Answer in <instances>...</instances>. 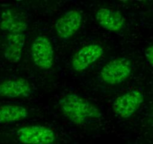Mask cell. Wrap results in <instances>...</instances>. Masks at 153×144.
Returning <instances> with one entry per match:
<instances>
[{"mask_svg":"<svg viewBox=\"0 0 153 144\" xmlns=\"http://www.w3.org/2000/svg\"><path fill=\"white\" fill-rule=\"evenodd\" d=\"M62 113L75 125H84L101 118V111L87 99L76 94H66L59 101Z\"/></svg>","mask_w":153,"mask_h":144,"instance_id":"obj_1","label":"cell"},{"mask_svg":"<svg viewBox=\"0 0 153 144\" xmlns=\"http://www.w3.org/2000/svg\"><path fill=\"white\" fill-rule=\"evenodd\" d=\"M132 71V65L129 59L118 57L104 65L100 72L103 81L108 85L115 86L126 81Z\"/></svg>","mask_w":153,"mask_h":144,"instance_id":"obj_2","label":"cell"},{"mask_svg":"<svg viewBox=\"0 0 153 144\" xmlns=\"http://www.w3.org/2000/svg\"><path fill=\"white\" fill-rule=\"evenodd\" d=\"M31 56L35 65L41 70L52 68L55 62V54L52 43L45 35H38L31 46Z\"/></svg>","mask_w":153,"mask_h":144,"instance_id":"obj_3","label":"cell"},{"mask_svg":"<svg viewBox=\"0 0 153 144\" xmlns=\"http://www.w3.org/2000/svg\"><path fill=\"white\" fill-rule=\"evenodd\" d=\"M17 139L22 144H54L56 136L49 127L30 125L20 128L16 132Z\"/></svg>","mask_w":153,"mask_h":144,"instance_id":"obj_4","label":"cell"},{"mask_svg":"<svg viewBox=\"0 0 153 144\" xmlns=\"http://www.w3.org/2000/svg\"><path fill=\"white\" fill-rule=\"evenodd\" d=\"M143 100V94L140 90L128 91L116 98L113 104V111L120 118H129L137 111Z\"/></svg>","mask_w":153,"mask_h":144,"instance_id":"obj_5","label":"cell"},{"mask_svg":"<svg viewBox=\"0 0 153 144\" xmlns=\"http://www.w3.org/2000/svg\"><path fill=\"white\" fill-rule=\"evenodd\" d=\"M83 17L77 10H69L56 20L55 32L57 37L62 40H68L72 38L83 24Z\"/></svg>","mask_w":153,"mask_h":144,"instance_id":"obj_6","label":"cell"},{"mask_svg":"<svg viewBox=\"0 0 153 144\" xmlns=\"http://www.w3.org/2000/svg\"><path fill=\"white\" fill-rule=\"evenodd\" d=\"M104 54V48L98 44H89L80 48L71 59L72 68L83 72L96 62Z\"/></svg>","mask_w":153,"mask_h":144,"instance_id":"obj_7","label":"cell"},{"mask_svg":"<svg viewBox=\"0 0 153 144\" xmlns=\"http://www.w3.org/2000/svg\"><path fill=\"white\" fill-rule=\"evenodd\" d=\"M32 92L30 83L24 78H9L0 82V98H26Z\"/></svg>","mask_w":153,"mask_h":144,"instance_id":"obj_8","label":"cell"},{"mask_svg":"<svg viewBox=\"0 0 153 144\" xmlns=\"http://www.w3.org/2000/svg\"><path fill=\"white\" fill-rule=\"evenodd\" d=\"M98 24L105 30L119 32L124 28L125 18L120 11L107 8H100L95 13Z\"/></svg>","mask_w":153,"mask_h":144,"instance_id":"obj_9","label":"cell"},{"mask_svg":"<svg viewBox=\"0 0 153 144\" xmlns=\"http://www.w3.org/2000/svg\"><path fill=\"white\" fill-rule=\"evenodd\" d=\"M26 43L25 33L7 34L3 49L4 58L10 63H17L21 59Z\"/></svg>","mask_w":153,"mask_h":144,"instance_id":"obj_10","label":"cell"},{"mask_svg":"<svg viewBox=\"0 0 153 144\" xmlns=\"http://www.w3.org/2000/svg\"><path fill=\"white\" fill-rule=\"evenodd\" d=\"M28 23L21 14L13 9H6L0 15V29L7 34L25 33Z\"/></svg>","mask_w":153,"mask_h":144,"instance_id":"obj_11","label":"cell"},{"mask_svg":"<svg viewBox=\"0 0 153 144\" xmlns=\"http://www.w3.org/2000/svg\"><path fill=\"white\" fill-rule=\"evenodd\" d=\"M29 111L25 107L15 104L0 105V125L17 122L25 120Z\"/></svg>","mask_w":153,"mask_h":144,"instance_id":"obj_12","label":"cell"},{"mask_svg":"<svg viewBox=\"0 0 153 144\" xmlns=\"http://www.w3.org/2000/svg\"><path fill=\"white\" fill-rule=\"evenodd\" d=\"M145 56L149 64L153 68V45L148 47L145 50Z\"/></svg>","mask_w":153,"mask_h":144,"instance_id":"obj_13","label":"cell"}]
</instances>
